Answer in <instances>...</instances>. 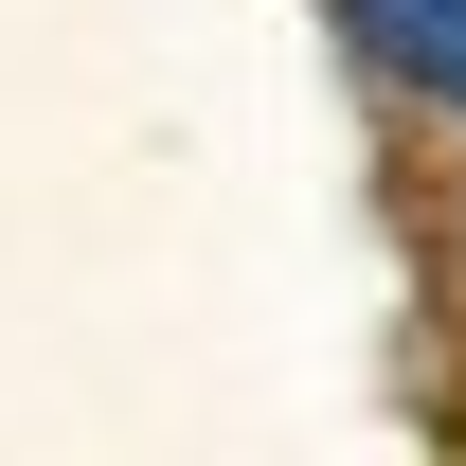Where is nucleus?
Returning a JSON list of instances; mask_svg holds the SVG:
<instances>
[{
	"label": "nucleus",
	"instance_id": "1",
	"mask_svg": "<svg viewBox=\"0 0 466 466\" xmlns=\"http://www.w3.org/2000/svg\"><path fill=\"white\" fill-rule=\"evenodd\" d=\"M341 36L395 72V90H431V108L466 126V0H341Z\"/></svg>",
	"mask_w": 466,
	"mask_h": 466
}]
</instances>
